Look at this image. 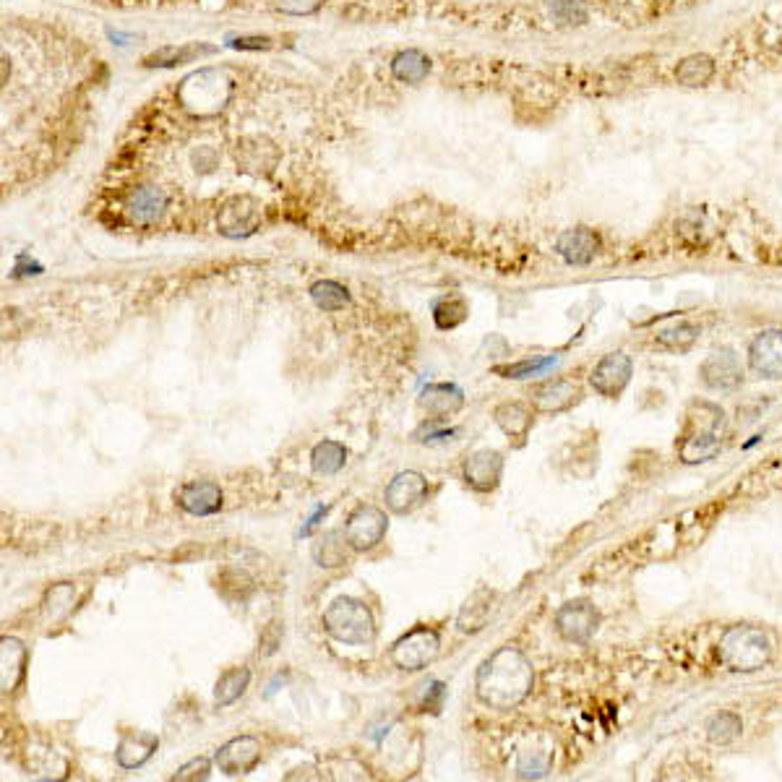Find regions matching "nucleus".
Here are the masks:
<instances>
[{
    "label": "nucleus",
    "instance_id": "f257e3e1",
    "mask_svg": "<svg viewBox=\"0 0 782 782\" xmlns=\"http://www.w3.org/2000/svg\"><path fill=\"white\" fill-rule=\"evenodd\" d=\"M535 683L530 657L517 647H501L493 652L478 670L475 691L478 699L491 710H514L530 696Z\"/></svg>",
    "mask_w": 782,
    "mask_h": 782
},
{
    "label": "nucleus",
    "instance_id": "f03ea898",
    "mask_svg": "<svg viewBox=\"0 0 782 782\" xmlns=\"http://www.w3.org/2000/svg\"><path fill=\"white\" fill-rule=\"evenodd\" d=\"M324 631L334 642L350 644V647H365L376 639V621L371 608L358 597H337L324 610Z\"/></svg>",
    "mask_w": 782,
    "mask_h": 782
},
{
    "label": "nucleus",
    "instance_id": "7ed1b4c3",
    "mask_svg": "<svg viewBox=\"0 0 782 782\" xmlns=\"http://www.w3.org/2000/svg\"><path fill=\"white\" fill-rule=\"evenodd\" d=\"M717 655L725 668L736 670V673H754L769 663L772 644H769L767 631L759 626H733L720 639Z\"/></svg>",
    "mask_w": 782,
    "mask_h": 782
},
{
    "label": "nucleus",
    "instance_id": "20e7f679",
    "mask_svg": "<svg viewBox=\"0 0 782 782\" xmlns=\"http://www.w3.org/2000/svg\"><path fill=\"white\" fill-rule=\"evenodd\" d=\"M441 652V637L431 626H415L391 644V663L407 673H418L436 663Z\"/></svg>",
    "mask_w": 782,
    "mask_h": 782
},
{
    "label": "nucleus",
    "instance_id": "39448f33",
    "mask_svg": "<svg viewBox=\"0 0 782 782\" xmlns=\"http://www.w3.org/2000/svg\"><path fill=\"white\" fill-rule=\"evenodd\" d=\"M720 423H723V412L712 410V415H689V428L683 433L681 441V459L686 464L707 462L720 451L723 446V436H720Z\"/></svg>",
    "mask_w": 782,
    "mask_h": 782
},
{
    "label": "nucleus",
    "instance_id": "423d86ee",
    "mask_svg": "<svg viewBox=\"0 0 782 782\" xmlns=\"http://www.w3.org/2000/svg\"><path fill=\"white\" fill-rule=\"evenodd\" d=\"M389 530V517L378 506H358L345 524V537L352 551H373Z\"/></svg>",
    "mask_w": 782,
    "mask_h": 782
},
{
    "label": "nucleus",
    "instance_id": "0eeeda50",
    "mask_svg": "<svg viewBox=\"0 0 782 782\" xmlns=\"http://www.w3.org/2000/svg\"><path fill=\"white\" fill-rule=\"evenodd\" d=\"M600 626V613L590 600H571L556 613V631L569 644H587Z\"/></svg>",
    "mask_w": 782,
    "mask_h": 782
},
{
    "label": "nucleus",
    "instance_id": "6e6552de",
    "mask_svg": "<svg viewBox=\"0 0 782 782\" xmlns=\"http://www.w3.org/2000/svg\"><path fill=\"white\" fill-rule=\"evenodd\" d=\"M462 478L472 491L491 493L496 491L504 478V457L496 449H478L462 464Z\"/></svg>",
    "mask_w": 782,
    "mask_h": 782
},
{
    "label": "nucleus",
    "instance_id": "1a4fd4ad",
    "mask_svg": "<svg viewBox=\"0 0 782 782\" xmlns=\"http://www.w3.org/2000/svg\"><path fill=\"white\" fill-rule=\"evenodd\" d=\"M631 371H634V363H631L626 352H608V355L592 368L590 384L600 397L616 399L621 397L623 389L629 386Z\"/></svg>",
    "mask_w": 782,
    "mask_h": 782
},
{
    "label": "nucleus",
    "instance_id": "9d476101",
    "mask_svg": "<svg viewBox=\"0 0 782 782\" xmlns=\"http://www.w3.org/2000/svg\"><path fill=\"white\" fill-rule=\"evenodd\" d=\"M261 762V743L253 736H238L227 741L225 746H219L214 754V764L219 772H225L227 777L248 775L256 764Z\"/></svg>",
    "mask_w": 782,
    "mask_h": 782
},
{
    "label": "nucleus",
    "instance_id": "9b49d317",
    "mask_svg": "<svg viewBox=\"0 0 782 782\" xmlns=\"http://www.w3.org/2000/svg\"><path fill=\"white\" fill-rule=\"evenodd\" d=\"M428 496V480L415 470L399 472L397 478L386 485L384 501L394 514H410L418 509Z\"/></svg>",
    "mask_w": 782,
    "mask_h": 782
},
{
    "label": "nucleus",
    "instance_id": "f8f14e48",
    "mask_svg": "<svg viewBox=\"0 0 782 782\" xmlns=\"http://www.w3.org/2000/svg\"><path fill=\"white\" fill-rule=\"evenodd\" d=\"M175 501L186 514L191 517H212L222 509L225 496L214 480H191V483L180 485V491L175 493Z\"/></svg>",
    "mask_w": 782,
    "mask_h": 782
},
{
    "label": "nucleus",
    "instance_id": "ddd939ff",
    "mask_svg": "<svg viewBox=\"0 0 782 782\" xmlns=\"http://www.w3.org/2000/svg\"><path fill=\"white\" fill-rule=\"evenodd\" d=\"M699 376L712 391H733L743 384V365L733 350H717L704 360Z\"/></svg>",
    "mask_w": 782,
    "mask_h": 782
},
{
    "label": "nucleus",
    "instance_id": "4468645a",
    "mask_svg": "<svg viewBox=\"0 0 782 782\" xmlns=\"http://www.w3.org/2000/svg\"><path fill=\"white\" fill-rule=\"evenodd\" d=\"M532 405L537 412H548V415H558V412H566L577 405L582 391L574 381L569 378H553V381H545V384L535 386L530 391Z\"/></svg>",
    "mask_w": 782,
    "mask_h": 782
},
{
    "label": "nucleus",
    "instance_id": "2eb2a0df",
    "mask_svg": "<svg viewBox=\"0 0 782 782\" xmlns=\"http://www.w3.org/2000/svg\"><path fill=\"white\" fill-rule=\"evenodd\" d=\"M160 749V738L146 730H126L115 746V762L123 769L144 767Z\"/></svg>",
    "mask_w": 782,
    "mask_h": 782
},
{
    "label": "nucleus",
    "instance_id": "dca6fc26",
    "mask_svg": "<svg viewBox=\"0 0 782 782\" xmlns=\"http://www.w3.org/2000/svg\"><path fill=\"white\" fill-rule=\"evenodd\" d=\"M556 253L569 266H590L600 253V238L590 227H574L556 240Z\"/></svg>",
    "mask_w": 782,
    "mask_h": 782
},
{
    "label": "nucleus",
    "instance_id": "f3484780",
    "mask_svg": "<svg viewBox=\"0 0 782 782\" xmlns=\"http://www.w3.org/2000/svg\"><path fill=\"white\" fill-rule=\"evenodd\" d=\"M170 206V196L157 186H139L126 196V212L136 225H154Z\"/></svg>",
    "mask_w": 782,
    "mask_h": 782
},
{
    "label": "nucleus",
    "instance_id": "a211bd4d",
    "mask_svg": "<svg viewBox=\"0 0 782 782\" xmlns=\"http://www.w3.org/2000/svg\"><path fill=\"white\" fill-rule=\"evenodd\" d=\"M751 371L759 378H782V332H764L749 347Z\"/></svg>",
    "mask_w": 782,
    "mask_h": 782
},
{
    "label": "nucleus",
    "instance_id": "6ab92c4d",
    "mask_svg": "<svg viewBox=\"0 0 782 782\" xmlns=\"http://www.w3.org/2000/svg\"><path fill=\"white\" fill-rule=\"evenodd\" d=\"M27 676V647L16 637L0 639V686L3 694H14Z\"/></svg>",
    "mask_w": 782,
    "mask_h": 782
},
{
    "label": "nucleus",
    "instance_id": "aec40b11",
    "mask_svg": "<svg viewBox=\"0 0 782 782\" xmlns=\"http://www.w3.org/2000/svg\"><path fill=\"white\" fill-rule=\"evenodd\" d=\"M418 405L420 410H423L425 415H431L433 420H444L462 410L464 394L462 389L454 384H431L423 389Z\"/></svg>",
    "mask_w": 782,
    "mask_h": 782
},
{
    "label": "nucleus",
    "instance_id": "412c9836",
    "mask_svg": "<svg viewBox=\"0 0 782 782\" xmlns=\"http://www.w3.org/2000/svg\"><path fill=\"white\" fill-rule=\"evenodd\" d=\"M256 227H259V209L251 199H232L219 214V232L230 238L251 235Z\"/></svg>",
    "mask_w": 782,
    "mask_h": 782
},
{
    "label": "nucleus",
    "instance_id": "4be33fe9",
    "mask_svg": "<svg viewBox=\"0 0 782 782\" xmlns=\"http://www.w3.org/2000/svg\"><path fill=\"white\" fill-rule=\"evenodd\" d=\"M493 420H496V425L506 436L522 444L524 438L530 436L532 425H535V412L524 402H504V405H498L493 410Z\"/></svg>",
    "mask_w": 782,
    "mask_h": 782
},
{
    "label": "nucleus",
    "instance_id": "5701e85b",
    "mask_svg": "<svg viewBox=\"0 0 782 782\" xmlns=\"http://www.w3.org/2000/svg\"><path fill=\"white\" fill-rule=\"evenodd\" d=\"M248 683H251V670H248L246 665L225 670V673L217 678V683H214V704H217V707H230V704H235L240 696L246 694Z\"/></svg>",
    "mask_w": 782,
    "mask_h": 782
},
{
    "label": "nucleus",
    "instance_id": "b1692460",
    "mask_svg": "<svg viewBox=\"0 0 782 782\" xmlns=\"http://www.w3.org/2000/svg\"><path fill=\"white\" fill-rule=\"evenodd\" d=\"M491 603H493L491 592L488 590L475 592V595L462 605V610H459V618H457L459 631H464V634H475V631L483 629L488 616H491V608H493Z\"/></svg>",
    "mask_w": 782,
    "mask_h": 782
},
{
    "label": "nucleus",
    "instance_id": "393cba45",
    "mask_svg": "<svg viewBox=\"0 0 782 782\" xmlns=\"http://www.w3.org/2000/svg\"><path fill=\"white\" fill-rule=\"evenodd\" d=\"M347 464V449L345 444H339V441H332V438H326V441H319V444L313 446L311 451V467L316 475H337L342 467Z\"/></svg>",
    "mask_w": 782,
    "mask_h": 782
},
{
    "label": "nucleus",
    "instance_id": "a878e982",
    "mask_svg": "<svg viewBox=\"0 0 782 782\" xmlns=\"http://www.w3.org/2000/svg\"><path fill=\"white\" fill-rule=\"evenodd\" d=\"M76 608V587L68 582L53 584L50 590L45 592V600H42V616L47 621H63V618L71 616V610Z\"/></svg>",
    "mask_w": 782,
    "mask_h": 782
},
{
    "label": "nucleus",
    "instance_id": "bb28decb",
    "mask_svg": "<svg viewBox=\"0 0 782 782\" xmlns=\"http://www.w3.org/2000/svg\"><path fill=\"white\" fill-rule=\"evenodd\" d=\"M347 543L345 532H326L321 537V543H316L313 548V561L321 566V569H337V566L347 564Z\"/></svg>",
    "mask_w": 782,
    "mask_h": 782
},
{
    "label": "nucleus",
    "instance_id": "cd10ccee",
    "mask_svg": "<svg viewBox=\"0 0 782 782\" xmlns=\"http://www.w3.org/2000/svg\"><path fill=\"white\" fill-rule=\"evenodd\" d=\"M715 76V63L707 55H689L676 66V79L681 87H704Z\"/></svg>",
    "mask_w": 782,
    "mask_h": 782
},
{
    "label": "nucleus",
    "instance_id": "c85d7f7f",
    "mask_svg": "<svg viewBox=\"0 0 782 782\" xmlns=\"http://www.w3.org/2000/svg\"><path fill=\"white\" fill-rule=\"evenodd\" d=\"M311 300L316 303V308L326 313L342 311V308L350 305V290L334 282V279H321V282L311 287Z\"/></svg>",
    "mask_w": 782,
    "mask_h": 782
},
{
    "label": "nucleus",
    "instance_id": "c756f323",
    "mask_svg": "<svg viewBox=\"0 0 782 782\" xmlns=\"http://www.w3.org/2000/svg\"><path fill=\"white\" fill-rule=\"evenodd\" d=\"M553 754L548 749H537V746H527L519 751L517 756V777L519 780H540L551 772Z\"/></svg>",
    "mask_w": 782,
    "mask_h": 782
},
{
    "label": "nucleus",
    "instance_id": "7c9ffc66",
    "mask_svg": "<svg viewBox=\"0 0 782 782\" xmlns=\"http://www.w3.org/2000/svg\"><path fill=\"white\" fill-rule=\"evenodd\" d=\"M391 71L399 81H407V84H418L428 76L431 71V60L425 58L418 50H407V53H399L391 63Z\"/></svg>",
    "mask_w": 782,
    "mask_h": 782
},
{
    "label": "nucleus",
    "instance_id": "2f4dec72",
    "mask_svg": "<svg viewBox=\"0 0 782 782\" xmlns=\"http://www.w3.org/2000/svg\"><path fill=\"white\" fill-rule=\"evenodd\" d=\"M214 47L206 45H191V47H162L160 53H154L146 58V66H183V63H191L193 58L199 55H212Z\"/></svg>",
    "mask_w": 782,
    "mask_h": 782
},
{
    "label": "nucleus",
    "instance_id": "473e14b6",
    "mask_svg": "<svg viewBox=\"0 0 782 782\" xmlns=\"http://www.w3.org/2000/svg\"><path fill=\"white\" fill-rule=\"evenodd\" d=\"M743 723L741 717L736 712H717V715L710 717V723H707V736H710L712 743H733L738 736H741Z\"/></svg>",
    "mask_w": 782,
    "mask_h": 782
},
{
    "label": "nucleus",
    "instance_id": "72a5a7b5",
    "mask_svg": "<svg viewBox=\"0 0 782 782\" xmlns=\"http://www.w3.org/2000/svg\"><path fill=\"white\" fill-rule=\"evenodd\" d=\"M696 339H699V326L689 324V321H681V324L670 326V329L657 334V345L670 352H686Z\"/></svg>",
    "mask_w": 782,
    "mask_h": 782
},
{
    "label": "nucleus",
    "instance_id": "f704fd0d",
    "mask_svg": "<svg viewBox=\"0 0 782 782\" xmlns=\"http://www.w3.org/2000/svg\"><path fill=\"white\" fill-rule=\"evenodd\" d=\"M433 319H436L438 329H457L464 319H467V305L464 300H444L441 305H436V311H433Z\"/></svg>",
    "mask_w": 782,
    "mask_h": 782
},
{
    "label": "nucleus",
    "instance_id": "c9c22d12",
    "mask_svg": "<svg viewBox=\"0 0 782 782\" xmlns=\"http://www.w3.org/2000/svg\"><path fill=\"white\" fill-rule=\"evenodd\" d=\"M553 14L561 24H584L587 8L582 0H553Z\"/></svg>",
    "mask_w": 782,
    "mask_h": 782
},
{
    "label": "nucleus",
    "instance_id": "e433bc0d",
    "mask_svg": "<svg viewBox=\"0 0 782 782\" xmlns=\"http://www.w3.org/2000/svg\"><path fill=\"white\" fill-rule=\"evenodd\" d=\"M212 772V762L206 759V756H199V759H193V762L183 764L173 775L175 782H196V780H206Z\"/></svg>",
    "mask_w": 782,
    "mask_h": 782
},
{
    "label": "nucleus",
    "instance_id": "4c0bfd02",
    "mask_svg": "<svg viewBox=\"0 0 782 782\" xmlns=\"http://www.w3.org/2000/svg\"><path fill=\"white\" fill-rule=\"evenodd\" d=\"M548 365H553V358L537 360V363L527 360V363L509 365V368H498V373H504L506 378H527V376H535V373H543Z\"/></svg>",
    "mask_w": 782,
    "mask_h": 782
},
{
    "label": "nucleus",
    "instance_id": "58836bf2",
    "mask_svg": "<svg viewBox=\"0 0 782 782\" xmlns=\"http://www.w3.org/2000/svg\"><path fill=\"white\" fill-rule=\"evenodd\" d=\"M441 699H444V686H441V683H433V686H431V694H425V702H423V707H425V710H433V712H438V707H441Z\"/></svg>",
    "mask_w": 782,
    "mask_h": 782
},
{
    "label": "nucleus",
    "instance_id": "ea45409f",
    "mask_svg": "<svg viewBox=\"0 0 782 782\" xmlns=\"http://www.w3.org/2000/svg\"><path fill=\"white\" fill-rule=\"evenodd\" d=\"M240 50H261V47H269V40L266 37H243V40L232 42Z\"/></svg>",
    "mask_w": 782,
    "mask_h": 782
},
{
    "label": "nucleus",
    "instance_id": "a19ab883",
    "mask_svg": "<svg viewBox=\"0 0 782 782\" xmlns=\"http://www.w3.org/2000/svg\"><path fill=\"white\" fill-rule=\"evenodd\" d=\"M324 514H326V509L316 511V514H313V517H311V522H308V527H305V530H303V535H311V530H313V527H316V524H319V519L324 517Z\"/></svg>",
    "mask_w": 782,
    "mask_h": 782
}]
</instances>
